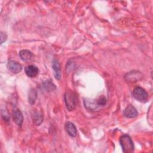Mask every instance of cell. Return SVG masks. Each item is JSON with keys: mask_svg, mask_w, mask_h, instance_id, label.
Here are the masks:
<instances>
[{"mask_svg": "<svg viewBox=\"0 0 153 153\" xmlns=\"http://www.w3.org/2000/svg\"><path fill=\"white\" fill-rule=\"evenodd\" d=\"M120 144L123 151L125 153H130L133 152L134 146L131 137L127 134H124L120 138Z\"/></svg>", "mask_w": 153, "mask_h": 153, "instance_id": "cell-2", "label": "cell"}, {"mask_svg": "<svg viewBox=\"0 0 153 153\" xmlns=\"http://www.w3.org/2000/svg\"><path fill=\"white\" fill-rule=\"evenodd\" d=\"M36 98H37L36 91L33 88L30 89V90L29 91V94H28V101H29V103L30 105L34 104Z\"/></svg>", "mask_w": 153, "mask_h": 153, "instance_id": "cell-13", "label": "cell"}, {"mask_svg": "<svg viewBox=\"0 0 153 153\" xmlns=\"http://www.w3.org/2000/svg\"><path fill=\"white\" fill-rule=\"evenodd\" d=\"M32 121L35 125H40L43 121V116L42 114L39 112H35L32 115Z\"/></svg>", "mask_w": 153, "mask_h": 153, "instance_id": "cell-12", "label": "cell"}, {"mask_svg": "<svg viewBox=\"0 0 153 153\" xmlns=\"http://www.w3.org/2000/svg\"><path fill=\"white\" fill-rule=\"evenodd\" d=\"M13 118L15 123L19 127H21L23 122V115L21 111L17 108H15L13 112Z\"/></svg>", "mask_w": 153, "mask_h": 153, "instance_id": "cell-6", "label": "cell"}, {"mask_svg": "<svg viewBox=\"0 0 153 153\" xmlns=\"http://www.w3.org/2000/svg\"><path fill=\"white\" fill-rule=\"evenodd\" d=\"M65 102L68 111H73L76 106L78 98L75 93L72 91H66L65 94Z\"/></svg>", "mask_w": 153, "mask_h": 153, "instance_id": "cell-1", "label": "cell"}, {"mask_svg": "<svg viewBox=\"0 0 153 153\" xmlns=\"http://www.w3.org/2000/svg\"><path fill=\"white\" fill-rule=\"evenodd\" d=\"M123 114L127 118H132L136 117L137 115V111L133 106L131 105H128L125 108Z\"/></svg>", "mask_w": 153, "mask_h": 153, "instance_id": "cell-7", "label": "cell"}, {"mask_svg": "<svg viewBox=\"0 0 153 153\" xmlns=\"http://www.w3.org/2000/svg\"><path fill=\"white\" fill-rule=\"evenodd\" d=\"M20 59L24 62L31 61L34 57L33 54L29 50H22L19 53Z\"/></svg>", "mask_w": 153, "mask_h": 153, "instance_id": "cell-10", "label": "cell"}, {"mask_svg": "<svg viewBox=\"0 0 153 153\" xmlns=\"http://www.w3.org/2000/svg\"><path fill=\"white\" fill-rule=\"evenodd\" d=\"M7 67L9 71L14 74H18L21 72L22 69V65L16 61L10 60L7 63Z\"/></svg>", "mask_w": 153, "mask_h": 153, "instance_id": "cell-5", "label": "cell"}, {"mask_svg": "<svg viewBox=\"0 0 153 153\" xmlns=\"http://www.w3.org/2000/svg\"><path fill=\"white\" fill-rule=\"evenodd\" d=\"M25 73L26 75L30 78H33L36 76L39 73L38 68L33 65H30L27 66L25 69Z\"/></svg>", "mask_w": 153, "mask_h": 153, "instance_id": "cell-8", "label": "cell"}, {"mask_svg": "<svg viewBox=\"0 0 153 153\" xmlns=\"http://www.w3.org/2000/svg\"><path fill=\"white\" fill-rule=\"evenodd\" d=\"M44 87L47 90H53L56 88L55 85L49 81H47L44 83Z\"/></svg>", "mask_w": 153, "mask_h": 153, "instance_id": "cell-14", "label": "cell"}, {"mask_svg": "<svg viewBox=\"0 0 153 153\" xmlns=\"http://www.w3.org/2000/svg\"><path fill=\"white\" fill-rule=\"evenodd\" d=\"M143 78V75L139 71H131L125 75L126 81L130 82H135Z\"/></svg>", "mask_w": 153, "mask_h": 153, "instance_id": "cell-4", "label": "cell"}, {"mask_svg": "<svg viewBox=\"0 0 153 153\" xmlns=\"http://www.w3.org/2000/svg\"><path fill=\"white\" fill-rule=\"evenodd\" d=\"M52 68L54 71V74L55 78L57 80H59L61 78V70L60 66L59 63V61L54 59L52 62Z\"/></svg>", "mask_w": 153, "mask_h": 153, "instance_id": "cell-9", "label": "cell"}, {"mask_svg": "<svg viewBox=\"0 0 153 153\" xmlns=\"http://www.w3.org/2000/svg\"><path fill=\"white\" fill-rule=\"evenodd\" d=\"M133 97L138 101L143 102L148 99V93L143 88L138 86L136 87L133 91Z\"/></svg>", "mask_w": 153, "mask_h": 153, "instance_id": "cell-3", "label": "cell"}, {"mask_svg": "<svg viewBox=\"0 0 153 153\" xmlns=\"http://www.w3.org/2000/svg\"><path fill=\"white\" fill-rule=\"evenodd\" d=\"M65 129L68 134L71 137H75L77 134V130L75 126L71 122L66 123L65 125Z\"/></svg>", "mask_w": 153, "mask_h": 153, "instance_id": "cell-11", "label": "cell"}, {"mask_svg": "<svg viewBox=\"0 0 153 153\" xmlns=\"http://www.w3.org/2000/svg\"><path fill=\"white\" fill-rule=\"evenodd\" d=\"M7 36L5 33H3L2 32H1V44H2L4 42H5L7 40Z\"/></svg>", "mask_w": 153, "mask_h": 153, "instance_id": "cell-16", "label": "cell"}, {"mask_svg": "<svg viewBox=\"0 0 153 153\" xmlns=\"http://www.w3.org/2000/svg\"><path fill=\"white\" fill-rule=\"evenodd\" d=\"M106 103V98L104 96H101L99 99L97 100V103L98 106H104Z\"/></svg>", "mask_w": 153, "mask_h": 153, "instance_id": "cell-15", "label": "cell"}]
</instances>
